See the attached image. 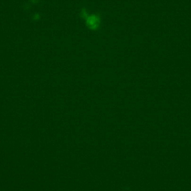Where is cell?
<instances>
[{
  "label": "cell",
  "mask_w": 191,
  "mask_h": 191,
  "mask_svg": "<svg viewBox=\"0 0 191 191\" xmlns=\"http://www.w3.org/2000/svg\"><path fill=\"white\" fill-rule=\"evenodd\" d=\"M101 19L99 16L97 15H92L89 16L86 19V25L89 29L96 30L99 28Z\"/></svg>",
  "instance_id": "6da1fadb"
},
{
  "label": "cell",
  "mask_w": 191,
  "mask_h": 191,
  "mask_svg": "<svg viewBox=\"0 0 191 191\" xmlns=\"http://www.w3.org/2000/svg\"><path fill=\"white\" fill-rule=\"evenodd\" d=\"M81 16L82 18H83V19H85L86 20V19L88 17V14L87 10H86V8H83L82 9L81 12Z\"/></svg>",
  "instance_id": "7a4b0ae2"
}]
</instances>
